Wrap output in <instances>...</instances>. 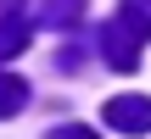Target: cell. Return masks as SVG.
<instances>
[{
    "mask_svg": "<svg viewBox=\"0 0 151 139\" xmlns=\"http://www.w3.org/2000/svg\"><path fill=\"white\" fill-rule=\"evenodd\" d=\"M146 39H151V0H118L112 22L101 28V56H106V67H112V72H134Z\"/></svg>",
    "mask_w": 151,
    "mask_h": 139,
    "instance_id": "1",
    "label": "cell"
},
{
    "mask_svg": "<svg viewBox=\"0 0 151 139\" xmlns=\"http://www.w3.org/2000/svg\"><path fill=\"white\" fill-rule=\"evenodd\" d=\"M101 117H106L112 134L140 139V134H151V95H112V100L101 106Z\"/></svg>",
    "mask_w": 151,
    "mask_h": 139,
    "instance_id": "2",
    "label": "cell"
},
{
    "mask_svg": "<svg viewBox=\"0 0 151 139\" xmlns=\"http://www.w3.org/2000/svg\"><path fill=\"white\" fill-rule=\"evenodd\" d=\"M28 39H34V22H28L22 11L0 17V61H11L17 50H28Z\"/></svg>",
    "mask_w": 151,
    "mask_h": 139,
    "instance_id": "3",
    "label": "cell"
},
{
    "mask_svg": "<svg viewBox=\"0 0 151 139\" xmlns=\"http://www.w3.org/2000/svg\"><path fill=\"white\" fill-rule=\"evenodd\" d=\"M84 0H39V22L45 28H78Z\"/></svg>",
    "mask_w": 151,
    "mask_h": 139,
    "instance_id": "4",
    "label": "cell"
},
{
    "mask_svg": "<svg viewBox=\"0 0 151 139\" xmlns=\"http://www.w3.org/2000/svg\"><path fill=\"white\" fill-rule=\"evenodd\" d=\"M28 106V78H17V72H0V117H17Z\"/></svg>",
    "mask_w": 151,
    "mask_h": 139,
    "instance_id": "5",
    "label": "cell"
},
{
    "mask_svg": "<svg viewBox=\"0 0 151 139\" xmlns=\"http://www.w3.org/2000/svg\"><path fill=\"white\" fill-rule=\"evenodd\" d=\"M45 139H101L95 128H78V123H67V128H50Z\"/></svg>",
    "mask_w": 151,
    "mask_h": 139,
    "instance_id": "6",
    "label": "cell"
},
{
    "mask_svg": "<svg viewBox=\"0 0 151 139\" xmlns=\"http://www.w3.org/2000/svg\"><path fill=\"white\" fill-rule=\"evenodd\" d=\"M78 61H84L78 45H62V50H56V67H62V72H78Z\"/></svg>",
    "mask_w": 151,
    "mask_h": 139,
    "instance_id": "7",
    "label": "cell"
}]
</instances>
